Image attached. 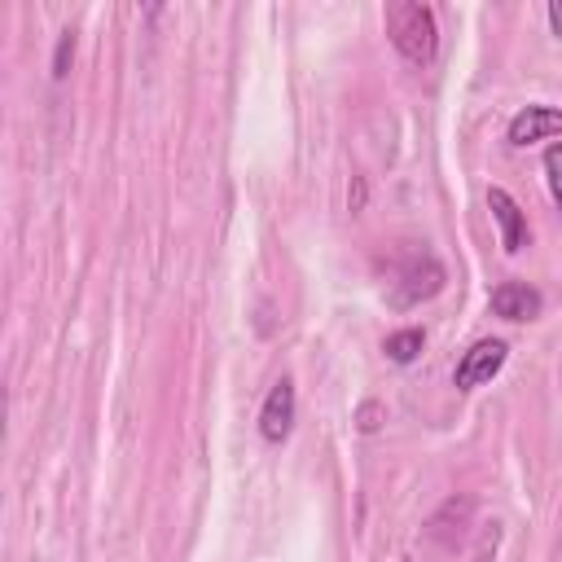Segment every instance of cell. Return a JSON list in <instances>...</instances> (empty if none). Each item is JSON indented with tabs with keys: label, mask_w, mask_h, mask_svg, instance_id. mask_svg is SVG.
I'll return each mask as SVG.
<instances>
[{
	"label": "cell",
	"mask_w": 562,
	"mask_h": 562,
	"mask_svg": "<svg viewBox=\"0 0 562 562\" xmlns=\"http://www.w3.org/2000/svg\"><path fill=\"white\" fill-rule=\"evenodd\" d=\"M386 35L400 48L404 61L413 66H430L439 53V26H435V9L422 0H395L386 4Z\"/></svg>",
	"instance_id": "cell-1"
},
{
	"label": "cell",
	"mask_w": 562,
	"mask_h": 562,
	"mask_svg": "<svg viewBox=\"0 0 562 562\" xmlns=\"http://www.w3.org/2000/svg\"><path fill=\"white\" fill-rule=\"evenodd\" d=\"M505 356H509L505 338H479V342L457 360V369H452V386H457V391H474V386L492 382V378L501 373Z\"/></svg>",
	"instance_id": "cell-2"
},
{
	"label": "cell",
	"mask_w": 562,
	"mask_h": 562,
	"mask_svg": "<svg viewBox=\"0 0 562 562\" xmlns=\"http://www.w3.org/2000/svg\"><path fill=\"white\" fill-rule=\"evenodd\" d=\"M294 408H299V395H294V378H277L263 395V408H259V435L268 443H281L290 439L294 430Z\"/></svg>",
	"instance_id": "cell-3"
},
{
	"label": "cell",
	"mask_w": 562,
	"mask_h": 562,
	"mask_svg": "<svg viewBox=\"0 0 562 562\" xmlns=\"http://www.w3.org/2000/svg\"><path fill=\"white\" fill-rule=\"evenodd\" d=\"M487 206H492V220H496V228H501V246H505L509 255H518L522 246H531L527 211L518 206V198H514L509 189L492 184V189H487Z\"/></svg>",
	"instance_id": "cell-4"
},
{
	"label": "cell",
	"mask_w": 562,
	"mask_h": 562,
	"mask_svg": "<svg viewBox=\"0 0 562 562\" xmlns=\"http://www.w3.org/2000/svg\"><path fill=\"white\" fill-rule=\"evenodd\" d=\"M400 281H404V290L395 294L400 307L422 303V299H435V294L443 290V263H439L430 250H422V255H413V259L400 268Z\"/></svg>",
	"instance_id": "cell-5"
},
{
	"label": "cell",
	"mask_w": 562,
	"mask_h": 562,
	"mask_svg": "<svg viewBox=\"0 0 562 562\" xmlns=\"http://www.w3.org/2000/svg\"><path fill=\"white\" fill-rule=\"evenodd\" d=\"M540 307H544V299H540V290L527 285V281H501V285L492 290V312H496L501 321H536Z\"/></svg>",
	"instance_id": "cell-6"
},
{
	"label": "cell",
	"mask_w": 562,
	"mask_h": 562,
	"mask_svg": "<svg viewBox=\"0 0 562 562\" xmlns=\"http://www.w3.org/2000/svg\"><path fill=\"white\" fill-rule=\"evenodd\" d=\"M549 136H562V110L553 105H527L509 119V145H536Z\"/></svg>",
	"instance_id": "cell-7"
},
{
	"label": "cell",
	"mask_w": 562,
	"mask_h": 562,
	"mask_svg": "<svg viewBox=\"0 0 562 562\" xmlns=\"http://www.w3.org/2000/svg\"><path fill=\"white\" fill-rule=\"evenodd\" d=\"M422 347H426V334H422L417 325L395 329V334H386V342H382L386 360H395V364H413V360L422 356Z\"/></svg>",
	"instance_id": "cell-8"
},
{
	"label": "cell",
	"mask_w": 562,
	"mask_h": 562,
	"mask_svg": "<svg viewBox=\"0 0 562 562\" xmlns=\"http://www.w3.org/2000/svg\"><path fill=\"white\" fill-rule=\"evenodd\" d=\"M544 180H549L553 202L562 206V140H553V145L544 149Z\"/></svg>",
	"instance_id": "cell-9"
},
{
	"label": "cell",
	"mask_w": 562,
	"mask_h": 562,
	"mask_svg": "<svg viewBox=\"0 0 562 562\" xmlns=\"http://www.w3.org/2000/svg\"><path fill=\"white\" fill-rule=\"evenodd\" d=\"M70 57H75V31H61V35H57V48H53V79H57V83L66 79Z\"/></svg>",
	"instance_id": "cell-10"
},
{
	"label": "cell",
	"mask_w": 562,
	"mask_h": 562,
	"mask_svg": "<svg viewBox=\"0 0 562 562\" xmlns=\"http://www.w3.org/2000/svg\"><path fill=\"white\" fill-rule=\"evenodd\" d=\"M549 26H553V35L562 40V0H553V4H549Z\"/></svg>",
	"instance_id": "cell-11"
}]
</instances>
